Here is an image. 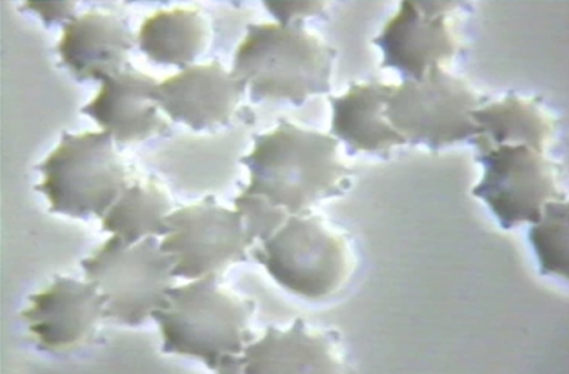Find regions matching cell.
I'll use <instances>...</instances> for the list:
<instances>
[{
  "label": "cell",
  "mask_w": 569,
  "mask_h": 374,
  "mask_svg": "<svg viewBox=\"0 0 569 374\" xmlns=\"http://www.w3.org/2000/svg\"><path fill=\"white\" fill-rule=\"evenodd\" d=\"M254 148L241 163L251 182L242 193L267 199L291 214H311L313 204L342 196L353 171L338 159V139L281 121L274 131L253 137Z\"/></svg>",
  "instance_id": "1"
},
{
  "label": "cell",
  "mask_w": 569,
  "mask_h": 374,
  "mask_svg": "<svg viewBox=\"0 0 569 374\" xmlns=\"http://www.w3.org/2000/svg\"><path fill=\"white\" fill-rule=\"evenodd\" d=\"M254 302L223 287L208 274L168 292V303L152 313L161 327L162 352L198 358L218 373H241L244 347L253 342L249 323Z\"/></svg>",
  "instance_id": "2"
},
{
  "label": "cell",
  "mask_w": 569,
  "mask_h": 374,
  "mask_svg": "<svg viewBox=\"0 0 569 374\" xmlns=\"http://www.w3.org/2000/svg\"><path fill=\"white\" fill-rule=\"evenodd\" d=\"M336 49L303 22L248 24L231 73L249 87L251 101H289L296 107L313 94L331 92Z\"/></svg>",
  "instance_id": "3"
},
{
  "label": "cell",
  "mask_w": 569,
  "mask_h": 374,
  "mask_svg": "<svg viewBox=\"0 0 569 374\" xmlns=\"http://www.w3.org/2000/svg\"><path fill=\"white\" fill-rule=\"evenodd\" d=\"M43 182L37 191L51 213L77 219H103L133 178L108 132L62 133L59 146L37 168Z\"/></svg>",
  "instance_id": "4"
},
{
  "label": "cell",
  "mask_w": 569,
  "mask_h": 374,
  "mask_svg": "<svg viewBox=\"0 0 569 374\" xmlns=\"http://www.w3.org/2000/svg\"><path fill=\"white\" fill-rule=\"evenodd\" d=\"M274 282L311 301L337 293L352 271L347 237L322 218L292 214L277 233L252 249Z\"/></svg>",
  "instance_id": "5"
},
{
  "label": "cell",
  "mask_w": 569,
  "mask_h": 374,
  "mask_svg": "<svg viewBox=\"0 0 569 374\" xmlns=\"http://www.w3.org/2000/svg\"><path fill=\"white\" fill-rule=\"evenodd\" d=\"M81 264L87 281L108 294L107 317L123 326H141L167 306L174 286L173 257L162 251L157 236L134 244L112 236Z\"/></svg>",
  "instance_id": "6"
},
{
  "label": "cell",
  "mask_w": 569,
  "mask_h": 374,
  "mask_svg": "<svg viewBox=\"0 0 569 374\" xmlns=\"http://www.w3.org/2000/svg\"><path fill=\"white\" fill-rule=\"evenodd\" d=\"M487 102L463 79L433 67L421 81L408 79L397 87L386 118L407 143L438 151L479 137L481 129L471 112Z\"/></svg>",
  "instance_id": "7"
},
{
  "label": "cell",
  "mask_w": 569,
  "mask_h": 374,
  "mask_svg": "<svg viewBox=\"0 0 569 374\" xmlns=\"http://www.w3.org/2000/svg\"><path fill=\"white\" fill-rule=\"evenodd\" d=\"M482 181L473 188L498 218L502 229L541 221L542 206L551 201H567L559 189V168L526 144H501L479 151Z\"/></svg>",
  "instance_id": "8"
},
{
  "label": "cell",
  "mask_w": 569,
  "mask_h": 374,
  "mask_svg": "<svg viewBox=\"0 0 569 374\" xmlns=\"http://www.w3.org/2000/svg\"><path fill=\"white\" fill-rule=\"evenodd\" d=\"M164 223L169 233L161 249L173 257L174 277L222 276L231 264L247 262L248 247L253 246L241 213L219 206L213 196L168 214Z\"/></svg>",
  "instance_id": "9"
},
{
  "label": "cell",
  "mask_w": 569,
  "mask_h": 374,
  "mask_svg": "<svg viewBox=\"0 0 569 374\" xmlns=\"http://www.w3.org/2000/svg\"><path fill=\"white\" fill-rule=\"evenodd\" d=\"M457 2L406 0L373 44L382 49V68L401 72L403 81H421L433 67L452 61L459 51L452 12Z\"/></svg>",
  "instance_id": "10"
},
{
  "label": "cell",
  "mask_w": 569,
  "mask_h": 374,
  "mask_svg": "<svg viewBox=\"0 0 569 374\" xmlns=\"http://www.w3.org/2000/svg\"><path fill=\"white\" fill-rule=\"evenodd\" d=\"M21 317L39 351L71 353L92 344L107 317L108 294L97 282L54 277L47 289L29 297Z\"/></svg>",
  "instance_id": "11"
},
{
  "label": "cell",
  "mask_w": 569,
  "mask_h": 374,
  "mask_svg": "<svg viewBox=\"0 0 569 374\" xmlns=\"http://www.w3.org/2000/svg\"><path fill=\"white\" fill-rule=\"evenodd\" d=\"M247 88L219 62L191 64L158 84L154 102L173 122L209 131L231 122Z\"/></svg>",
  "instance_id": "12"
},
{
  "label": "cell",
  "mask_w": 569,
  "mask_h": 374,
  "mask_svg": "<svg viewBox=\"0 0 569 374\" xmlns=\"http://www.w3.org/2000/svg\"><path fill=\"white\" fill-rule=\"evenodd\" d=\"M101 83L97 98L81 112L111 134L114 142L139 143L169 132L154 102L159 83L153 78L131 64L121 73L104 77Z\"/></svg>",
  "instance_id": "13"
},
{
  "label": "cell",
  "mask_w": 569,
  "mask_h": 374,
  "mask_svg": "<svg viewBox=\"0 0 569 374\" xmlns=\"http://www.w3.org/2000/svg\"><path fill=\"white\" fill-rule=\"evenodd\" d=\"M137 43L138 38L122 18L93 11L64 23L58 52L77 81L101 82L131 67L129 52Z\"/></svg>",
  "instance_id": "14"
},
{
  "label": "cell",
  "mask_w": 569,
  "mask_h": 374,
  "mask_svg": "<svg viewBox=\"0 0 569 374\" xmlns=\"http://www.w3.org/2000/svg\"><path fill=\"white\" fill-rule=\"evenodd\" d=\"M342 368L338 333L311 331L302 319L287 332L268 327L241 357V373L247 374L338 373Z\"/></svg>",
  "instance_id": "15"
},
{
  "label": "cell",
  "mask_w": 569,
  "mask_h": 374,
  "mask_svg": "<svg viewBox=\"0 0 569 374\" xmlns=\"http://www.w3.org/2000/svg\"><path fill=\"white\" fill-rule=\"evenodd\" d=\"M396 84L372 81L353 83L343 97H329L332 104V137L346 142L352 153L387 154L406 139L389 124L386 111Z\"/></svg>",
  "instance_id": "16"
},
{
  "label": "cell",
  "mask_w": 569,
  "mask_h": 374,
  "mask_svg": "<svg viewBox=\"0 0 569 374\" xmlns=\"http://www.w3.org/2000/svg\"><path fill=\"white\" fill-rule=\"evenodd\" d=\"M471 118L481 129V134L471 141L478 151L501 144H526L533 151L546 153L556 132V121L543 107L541 98L508 94L501 102L476 109Z\"/></svg>",
  "instance_id": "17"
},
{
  "label": "cell",
  "mask_w": 569,
  "mask_h": 374,
  "mask_svg": "<svg viewBox=\"0 0 569 374\" xmlns=\"http://www.w3.org/2000/svg\"><path fill=\"white\" fill-rule=\"evenodd\" d=\"M209 41L208 23L199 9L177 8L144 19L138 47L152 62L191 67Z\"/></svg>",
  "instance_id": "18"
},
{
  "label": "cell",
  "mask_w": 569,
  "mask_h": 374,
  "mask_svg": "<svg viewBox=\"0 0 569 374\" xmlns=\"http://www.w3.org/2000/svg\"><path fill=\"white\" fill-rule=\"evenodd\" d=\"M172 202L158 183L133 182L102 219V231L123 243L134 244L149 236H167L164 218L172 212Z\"/></svg>",
  "instance_id": "19"
},
{
  "label": "cell",
  "mask_w": 569,
  "mask_h": 374,
  "mask_svg": "<svg viewBox=\"0 0 569 374\" xmlns=\"http://www.w3.org/2000/svg\"><path fill=\"white\" fill-rule=\"evenodd\" d=\"M542 274L569 276V206L567 201L547 202L541 221L529 231Z\"/></svg>",
  "instance_id": "20"
},
{
  "label": "cell",
  "mask_w": 569,
  "mask_h": 374,
  "mask_svg": "<svg viewBox=\"0 0 569 374\" xmlns=\"http://www.w3.org/2000/svg\"><path fill=\"white\" fill-rule=\"evenodd\" d=\"M233 204L241 213L244 231L252 243L254 239L268 241L292 216L287 209L272 206L267 199L257 194L241 193L234 198Z\"/></svg>",
  "instance_id": "21"
},
{
  "label": "cell",
  "mask_w": 569,
  "mask_h": 374,
  "mask_svg": "<svg viewBox=\"0 0 569 374\" xmlns=\"http://www.w3.org/2000/svg\"><path fill=\"white\" fill-rule=\"evenodd\" d=\"M268 11L273 14L278 23L288 24L303 22V19L317 17L322 13L323 2H264Z\"/></svg>",
  "instance_id": "22"
},
{
  "label": "cell",
  "mask_w": 569,
  "mask_h": 374,
  "mask_svg": "<svg viewBox=\"0 0 569 374\" xmlns=\"http://www.w3.org/2000/svg\"><path fill=\"white\" fill-rule=\"evenodd\" d=\"M23 9L37 12L47 27H51L54 22L67 21L69 23L78 18L77 3L68 2V0H63V2H27Z\"/></svg>",
  "instance_id": "23"
}]
</instances>
